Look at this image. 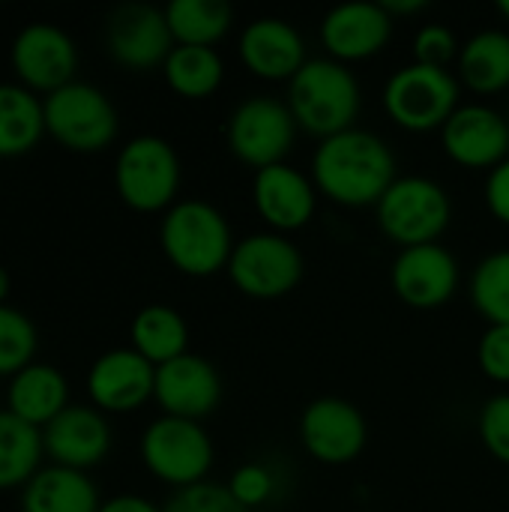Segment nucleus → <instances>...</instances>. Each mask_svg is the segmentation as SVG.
<instances>
[{"mask_svg": "<svg viewBox=\"0 0 509 512\" xmlns=\"http://www.w3.org/2000/svg\"><path fill=\"white\" fill-rule=\"evenodd\" d=\"M165 84L183 99H207L225 81V60L216 48L174 45L162 66Z\"/></svg>", "mask_w": 509, "mask_h": 512, "instance_id": "27", "label": "nucleus"}, {"mask_svg": "<svg viewBox=\"0 0 509 512\" xmlns=\"http://www.w3.org/2000/svg\"><path fill=\"white\" fill-rule=\"evenodd\" d=\"M462 84L450 69L408 63L384 84V108L390 120L408 132L444 129L459 102Z\"/></svg>", "mask_w": 509, "mask_h": 512, "instance_id": "7", "label": "nucleus"}, {"mask_svg": "<svg viewBox=\"0 0 509 512\" xmlns=\"http://www.w3.org/2000/svg\"><path fill=\"white\" fill-rule=\"evenodd\" d=\"M471 303L489 327H509V249H498L486 255L468 285Z\"/></svg>", "mask_w": 509, "mask_h": 512, "instance_id": "30", "label": "nucleus"}, {"mask_svg": "<svg viewBox=\"0 0 509 512\" xmlns=\"http://www.w3.org/2000/svg\"><path fill=\"white\" fill-rule=\"evenodd\" d=\"M99 512H162V507L144 495H114L102 501Z\"/></svg>", "mask_w": 509, "mask_h": 512, "instance_id": "38", "label": "nucleus"}, {"mask_svg": "<svg viewBox=\"0 0 509 512\" xmlns=\"http://www.w3.org/2000/svg\"><path fill=\"white\" fill-rule=\"evenodd\" d=\"M237 51L243 66L261 81H291L306 66V39L285 18H252L240 39Z\"/></svg>", "mask_w": 509, "mask_h": 512, "instance_id": "21", "label": "nucleus"}, {"mask_svg": "<svg viewBox=\"0 0 509 512\" xmlns=\"http://www.w3.org/2000/svg\"><path fill=\"white\" fill-rule=\"evenodd\" d=\"M276 489H279V480H276L273 468L264 465V462H246L228 480V492L249 512L255 510V507L270 504Z\"/></svg>", "mask_w": 509, "mask_h": 512, "instance_id": "33", "label": "nucleus"}, {"mask_svg": "<svg viewBox=\"0 0 509 512\" xmlns=\"http://www.w3.org/2000/svg\"><path fill=\"white\" fill-rule=\"evenodd\" d=\"M66 408H69V381L51 363L33 360L6 384V411L39 432Z\"/></svg>", "mask_w": 509, "mask_h": 512, "instance_id": "22", "label": "nucleus"}, {"mask_svg": "<svg viewBox=\"0 0 509 512\" xmlns=\"http://www.w3.org/2000/svg\"><path fill=\"white\" fill-rule=\"evenodd\" d=\"M300 441L321 465H351L369 441L366 417L339 396H321L300 414Z\"/></svg>", "mask_w": 509, "mask_h": 512, "instance_id": "13", "label": "nucleus"}, {"mask_svg": "<svg viewBox=\"0 0 509 512\" xmlns=\"http://www.w3.org/2000/svg\"><path fill=\"white\" fill-rule=\"evenodd\" d=\"M381 6L387 9V15H390V18H396V15H414V12L429 9V3H426V0H384Z\"/></svg>", "mask_w": 509, "mask_h": 512, "instance_id": "39", "label": "nucleus"}, {"mask_svg": "<svg viewBox=\"0 0 509 512\" xmlns=\"http://www.w3.org/2000/svg\"><path fill=\"white\" fill-rule=\"evenodd\" d=\"M9 288H12V279H9V270L0 264V306L6 303V297H9Z\"/></svg>", "mask_w": 509, "mask_h": 512, "instance_id": "40", "label": "nucleus"}, {"mask_svg": "<svg viewBox=\"0 0 509 512\" xmlns=\"http://www.w3.org/2000/svg\"><path fill=\"white\" fill-rule=\"evenodd\" d=\"M396 177V153L390 144L360 126L324 138L312 153L318 195L342 207H375Z\"/></svg>", "mask_w": 509, "mask_h": 512, "instance_id": "1", "label": "nucleus"}, {"mask_svg": "<svg viewBox=\"0 0 509 512\" xmlns=\"http://www.w3.org/2000/svg\"><path fill=\"white\" fill-rule=\"evenodd\" d=\"M165 18L177 45L213 48L228 36L234 24V9L225 0H171Z\"/></svg>", "mask_w": 509, "mask_h": 512, "instance_id": "29", "label": "nucleus"}, {"mask_svg": "<svg viewBox=\"0 0 509 512\" xmlns=\"http://www.w3.org/2000/svg\"><path fill=\"white\" fill-rule=\"evenodd\" d=\"M378 228L402 249L438 243L450 228L453 201L447 189L423 174L396 177V183L375 204Z\"/></svg>", "mask_w": 509, "mask_h": 512, "instance_id": "6", "label": "nucleus"}, {"mask_svg": "<svg viewBox=\"0 0 509 512\" xmlns=\"http://www.w3.org/2000/svg\"><path fill=\"white\" fill-rule=\"evenodd\" d=\"M45 138L42 99L21 87L0 81V159H18L36 150Z\"/></svg>", "mask_w": 509, "mask_h": 512, "instance_id": "26", "label": "nucleus"}, {"mask_svg": "<svg viewBox=\"0 0 509 512\" xmlns=\"http://www.w3.org/2000/svg\"><path fill=\"white\" fill-rule=\"evenodd\" d=\"M213 456V441L195 420L162 414L141 435L144 468L174 492L204 483L213 468Z\"/></svg>", "mask_w": 509, "mask_h": 512, "instance_id": "8", "label": "nucleus"}, {"mask_svg": "<svg viewBox=\"0 0 509 512\" xmlns=\"http://www.w3.org/2000/svg\"><path fill=\"white\" fill-rule=\"evenodd\" d=\"M42 432L9 414L0 411V492L24 489L30 477L42 468Z\"/></svg>", "mask_w": 509, "mask_h": 512, "instance_id": "28", "label": "nucleus"}, {"mask_svg": "<svg viewBox=\"0 0 509 512\" xmlns=\"http://www.w3.org/2000/svg\"><path fill=\"white\" fill-rule=\"evenodd\" d=\"M486 207L501 225L509 228V159L492 168L486 177Z\"/></svg>", "mask_w": 509, "mask_h": 512, "instance_id": "37", "label": "nucleus"}, {"mask_svg": "<svg viewBox=\"0 0 509 512\" xmlns=\"http://www.w3.org/2000/svg\"><path fill=\"white\" fill-rule=\"evenodd\" d=\"M39 333L36 324L15 306H0V378L18 375L36 360Z\"/></svg>", "mask_w": 509, "mask_h": 512, "instance_id": "31", "label": "nucleus"}, {"mask_svg": "<svg viewBox=\"0 0 509 512\" xmlns=\"http://www.w3.org/2000/svg\"><path fill=\"white\" fill-rule=\"evenodd\" d=\"M159 246L174 270L192 279H207L228 270L237 243L228 216L216 204L186 198L162 213Z\"/></svg>", "mask_w": 509, "mask_h": 512, "instance_id": "2", "label": "nucleus"}, {"mask_svg": "<svg viewBox=\"0 0 509 512\" xmlns=\"http://www.w3.org/2000/svg\"><path fill=\"white\" fill-rule=\"evenodd\" d=\"M477 363L495 384H509V327H489L477 345Z\"/></svg>", "mask_w": 509, "mask_h": 512, "instance_id": "36", "label": "nucleus"}, {"mask_svg": "<svg viewBox=\"0 0 509 512\" xmlns=\"http://www.w3.org/2000/svg\"><path fill=\"white\" fill-rule=\"evenodd\" d=\"M459 51L462 45L447 24H426L414 36V63L450 69V63L459 60Z\"/></svg>", "mask_w": 509, "mask_h": 512, "instance_id": "34", "label": "nucleus"}, {"mask_svg": "<svg viewBox=\"0 0 509 512\" xmlns=\"http://www.w3.org/2000/svg\"><path fill=\"white\" fill-rule=\"evenodd\" d=\"M174 45L165 9L153 3H120L105 21V48L126 69L147 72L165 66Z\"/></svg>", "mask_w": 509, "mask_h": 512, "instance_id": "12", "label": "nucleus"}, {"mask_svg": "<svg viewBox=\"0 0 509 512\" xmlns=\"http://www.w3.org/2000/svg\"><path fill=\"white\" fill-rule=\"evenodd\" d=\"M459 84L480 96L504 93L509 87V33L489 27L462 42L459 51Z\"/></svg>", "mask_w": 509, "mask_h": 512, "instance_id": "25", "label": "nucleus"}, {"mask_svg": "<svg viewBox=\"0 0 509 512\" xmlns=\"http://www.w3.org/2000/svg\"><path fill=\"white\" fill-rule=\"evenodd\" d=\"M129 339V348H135L153 366H165L189 354V324L174 306L165 303H150L138 309L129 324Z\"/></svg>", "mask_w": 509, "mask_h": 512, "instance_id": "24", "label": "nucleus"}, {"mask_svg": "<svg viewBox=\"0 0 509 512\" xmlns=\"http://www.w3.org/2000/svg\"><path fill=\"white\" fill-rule=\"evenodd\" d=\"M252 204L270 231L288 234V231L306 228L315 219L318 189L312 183V174H303L300 168L279 162V165L255 171Z\"/></svg>", "mask_w": 509, "mask_h": 512, "instance_id": "18", "label": "nucleus"}, {"mask_svg": "<svg viewBox=\"0 0 509 512\" xmlns=\"http://www.w3.org/2000/svg\"><path fill=\"white\" fill-rule=\"evenodd\" d=\"M288 108L297 126L315 138H333L354 129L363 105L357 75L333 57H309L288 81Z\"/></svg>", "mask_w": 509, "mask_h": 512, "instance_id": "3", "label": "nucleus"}, {"mask_svg": "<svg viewBox=\"0 0 509 512\" xmlns=\"http://www.w3.org/2000/svg\"><path fill=\"white\" fill-rule=\"evenodd\" d=\"M231 285L252 300H279L303 279V252L297 243L276 231L243 237L228 261Z\"/></svg>", "mask_w": 509, "mask_h": 512, "instance_id": "10", "label": "nucleus"}, {"mask_svg": "<svg viewBox=\"0 0 509 512\" xmlns=\"http://www.w3.org/2000/svg\"><path fill=\"white\" fill-rule=\"evenodd\" d=\"M459 261L441 243L408 246L396 255L390 267V285L402 303L411 309H438L459 291Z\"/></svg>", "mask_w": 509, "mask_h": 512, "instance_id": "14", "label": "nucleus"}, {"mask_svg": "<svg viewBox=\"0 0 509 512\" xmlns=\"http://www.w3.org/2000/svg\"><path fill=\"white\" fill-rule=\"evenodd\" d=\"M45 135L72 153H102L120 132V117L111 96L87 81H72L42 96Z\"/></svg>", "mask_w": 509, "mask_h": 512, "instance_id": "5", "label": "nucleus"}, {"mask_svg": "<svg viewBox=\"0 0 509 512\" xmlns=\"http://www.w3.org/2000/svg\"><path fill=\"white\" fill-rule=\"evenodd\" d=\"M114 435L108 414L93 405H69L42 429V450L51 465L90 471L102 465L111 453Z\"/></svg>", "mask_w": 509, "mask_h": 512, "instance_id": "17", "label": "nucleus"}, {"mask_svg": "<svg viewBox=\"0 0 509 512\" xmlns=\"http://www.w3.org/2000/svg\"><path fill=\"white\" fill-rule=\"evenodd\" d=\"M393 39V18L381 3H342L321 21V45L339 63H357L381 54Z\"/></svg>", "mask_w": 509, "mask_h": 512, "instance_id": "20", "label": "nucleus"}, {"mask_svg": "<svg viewBox=\"0 0 509 512\" xmlns=\"http://www.w3.org/2000/svg\"><path fill=\"white\" fill-rule=\"evenodd\" d=\"M480 441L501 465L509 468V393H498L483 405Z\"/></svg>", "mask_w": 509, "mask_h": 512, "instance_id": "35", "label": "nucleus"}, {"mask_svg": "<svg viewBox=\"0 0 509 512\" xmlns=\"http://www.w3.org/2000/svg\"><path fill=\"white\" fill-rule=\"evenodd\" d=\"M9 63L21 87L33 90L36 96H48L75 81L78 48L63 27L51 21H30L15 33Z\"/></svg>", "mask_w": 509, "mask_h": 512, "instance_id": "11", "label": "nucleus"}, {"mask_svg": "<svg viewBox=\"0 0 509 512\" xmlns=\"http://www.w3.org/2000/svg\"><path fill=\"white\" fill-rule=\"evenodd\" d=\"M444 153L471 171H492L509 159V120L492 105L465 102L441 129Z\"/></svg>", "mask_w": 509, "mask_h": 512, "instance_id": "15", "label": "nucleus"}, {"mask_svg": "<svg viewBox=\"0 0 509 512\" xmlns=\"http://www.w3.org/2000/svg\"><path fill=\"white\" fill-rule=\"evenodd\" d=\"M156 405L168 417L201 423L222 402V375L201 354H183L165 366H156Z\"/></svg>", "mask_w": 509, "mask_h": 512, "instance_id": "19", "label": "nucleus"}, {"mask_svg": "<svg viewBox=\"0 0 509 512\" xmlns=\"http://www.w3.org/2000/svg\"><path fill=\"white\" fill-rule=\"evenodd\" d=\"M180 180V156L162 135H135L114 159V189L135 213L171 210L177 204Z\"/></svg>", "mask_w": 509, "mask_h": 512, "instance_id": "4", "label": "nucleus"}, {"mask_svg": "<svg viewBox=\"0 0 509 512\" xmlns=\"http://www.w3.org/2000/svg\"><path fill=\"white\" fill-rule=\"evenodd\" d=\"M162 512H249L231 492L228 486H219V483H195V486H186V489H177L168 501Z\"/></svg>", "mask_w": 509, "mask_h": 512, "instance_id": "32", "label": "nucleus"}, {"mask_svg": "<svg viewBox=\"0 0 509 512\" xmlns=\"http://www.w3.org/2000/svg\"><path fill=\"white\" fill-rule=\"evenodd\" d=\"M156 366L135 348H111L87 369L90 405L102 414H132L153 399Z\"/></svg>", "mask_w": 509, "mask_h": 512, "instance_id": "16", "label": "nucleus"}, {"mask_svg": "<svg viewBox=\"0 0 509 512\" xmlns=\"http://www.w3.org/2000/svg\"><path fill=\"white\" fill-rule=\"evenodd\" d=\"M297 132L300 126L288 102L276 96L243 99L225 123L228 150L255 171L285 162V156L297 144Z\"/></svg>", "mask_w": 509, "mask_h": 512, "instance_id": "9", "label": "nucleus"}, {"mask_svg": "<svg viewBox=\"0 0 509 512\" xmlns=\"http://www.w3.org/2000/svg\"><path fill=\"white\" fill-rule=\"evenodd\" d=\"M102 498L84 471L42 465L21 489V512H99Z\"/></svg>", "mask_w": 509, "mask_h": 512, "instance_id": "23", "label": "nucleus"}, {"mask_svg": "<svg viewBox=\"0 0 509 512\" xmlns=\"http://www.w3.org/2000/svg\"><path fill=\"white\" fill-rule=\"evenodd\" d=\"M498 12H501V15L509 21V0H501V3H498Z\"/></svg>", "mask_w": 509, "mask_h": 512, "instance_id": "41", "label": "nucleus"}]
</instances>
